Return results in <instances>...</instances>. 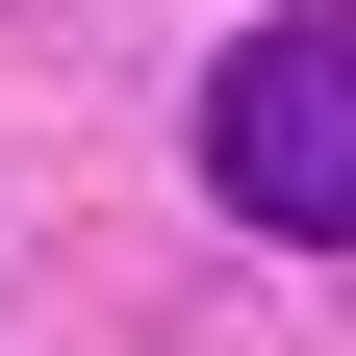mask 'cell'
<instances>
[{"label": "cell", "mask_w": 356, "mask_h": 356, "mask_svg": "<svg viewBox=\"0 0 356 356\" xmlns=\"http://www.w3.org/2000/svg\"><path fill=\"white\" fill-rule=\"evenodd\" d=\"M204 178H229V229L356 254V0H280V26L204 76Z\"/></svg>", "instance_id": "obj_1"}]
</instances>
